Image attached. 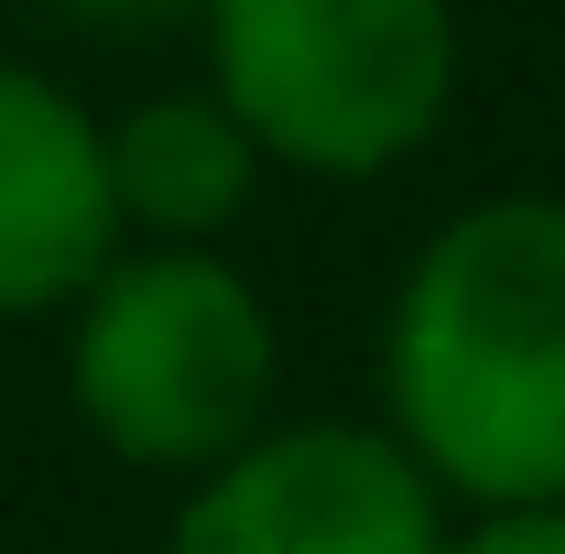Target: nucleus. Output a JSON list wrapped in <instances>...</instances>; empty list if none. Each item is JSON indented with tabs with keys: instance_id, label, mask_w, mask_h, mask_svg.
Masks as SVG:
<instances>
[{
	"instance_id": "f257e3e1",
	"label": "nucleus",
	"mask_w": 565,
	"mask_h": 554,
	"mask_svg": "<svg viewBox=\"0 0 565 554\" xmlns=\"http://www.w3.org/2000/svg\"><path fill=\"white\" fill-rule=\"evenodd\" d=\"M381 435L446 511H565V196L424 228L381 316Z\"/></svg>"
},
{
	"instance_id": "f03ea898",
	"label": "nucleus",
	"mask_w": 565,
	"mask_h": 554,
	"mask_svg": "<svg viewBox=\"0 0 565 554\" xmlns=\"http://www.w3.org/2000/svg\"><path fill=\"white\" fill-rule=\"evenodd\" d=\"M282 392L273 294L228 251H120L66 305V403L98 457L141 479H207Z\"/></svg>"
},
{
	"instance_id": "7ed1b4c3",
	"label": "nucleus",
	"mask_w": 565,
	"mask_h": 554,
	"mask_svg": "<svg viewBox=\"0 0 565 554\" xmlns=\"http://www.w3.org/2000/svg\"><path fill=\"white\" fill-rule=\"evenodd\" d=\"M207 98L316 185L403 174L457 109V0H207Z\"/></svg>"
},
{
	"instance_id": "20e7f679",
	"label": "nucleus",
	"mask_w": 565,
	"mask_h": 554,
	"mask_svg": "<svg viewBox=\"0 0 565 554\" xmlns=\"http://www.w3.org/2000/svg\"><path fill=\"white\" fill-rule=\"evenodd\" d=\"M446 500L414 457L359 414L262 424L239 457L185 479L163 554H435Z\"/></svg>"
},
{
	"instance_id": "39448f33",
	"label": "nucleus",
	"mask_w": 565,
	"mask_h": 554,
	"mask_svg": "<svg viewBox=\"0 0 565 554\" xmlns=\"http://www.w3.org/2000/svg\"><path fill=\"white\" fill-rule=\"evenodd\" d=\"M131 239L109 207V131L66 76L0 55V327L66 316Z\"/></svg>"
},
{
	"instance_id": "423d86ee",
	"label": "nucleus",
	"mask_w": 565,
	"mask_h": 554,
	"mask_svg": "<svg viewBox=\"0 0 565 554\" xmlns=\"http://www.w3.org/2000/svg\"><path fill=\"white\" fill-rule=\"evenodd\" d=\"M109 131V207H120V239L131 251H217L250 196H262V152L250 131L217 109L207 87H163V98H131Z\"/></svg>"
},
{
	"instance_id": "0eeeda50",
	"label": "nucleus",
	"mask_w": 565,
	"mask_h": 554,
	"mask_svg": "<svg viewBox=\"0 0 565 554\" xmlns=\"http://www.w3.org/2000/svg\"><path fill=\"white\" fill-rule=\"evenodd\" d=\"M435 554H565V511H457Z\"/></svg>"
},
{
	"instance_id": "6e6552de",
	"label": "nucleus",
	"mask_w": 565,
	"mask_h": 554,
	"mask_svg": "<svg viewBox=\"0 0 565 554\" xmlns=\"http://www.w3.org/2000/svg\"><path fill=\"white\" fill-rule=\"evenodd\" d=\"M55 22L76 33H120V44H152V33H174V22H196L207 0H44Z\"/></svg>"
}]
</instances>
